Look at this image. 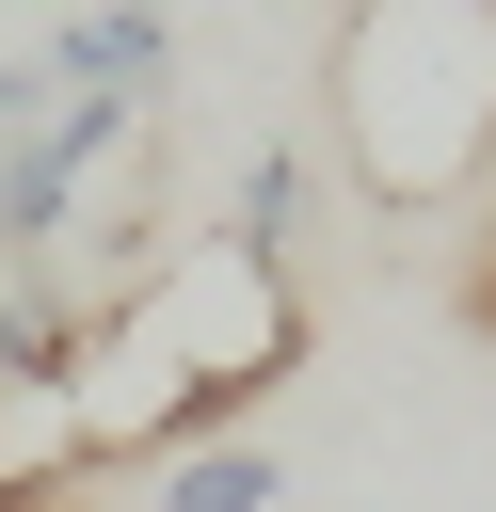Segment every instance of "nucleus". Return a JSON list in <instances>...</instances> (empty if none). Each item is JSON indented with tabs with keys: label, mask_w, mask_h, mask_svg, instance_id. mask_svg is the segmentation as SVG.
Listing matches in <instances>:
<instances>
[{
	"label": "nucleus",
	"mask_w": 496,
	"mask_h": 512,
	"mask_svg": "<svg viewBox=\"0 0 496 512\" xmlns=\"http://www.w3.org/2000/svg\"><path fill=\"white\" fill-rule=\"evenodd\" d=\"M288 368H304V288H288V256L176 240V256H144V288L96 320V352H80V384H64V464H176V448L240 432Z\"/></svg>",
	"instance_id": "obj_1"
},
{
	"label": "nucleus",
	"mask_w": 496,
	"mask_h": 512,
	"mask_svg": "<svg viewBox=\"0 0 496 512\" xmlns=\"http://www.w3.org/2000/svg\"><path fill=\"white\" fill-rule=\"evenodd\" d=\"M320 112L368 208H464L496 176V0H352Z\"/></svg>",
	"instance_id": "obj_2"
},
{
	"label": "nucleus",
	"mask_w": 496,
	"mask_h": 512,
	"mask_svg": "<svg viewBox=\"0 0 496 512\" xmlns=\"http://www.w3.org/2000/svg\"><path fill=\"white\" fill-rule=\"evenodd\" d=\"M32 64H48V96H128V112H160L176 32H160V0H96V16H64Z\"/></svg>",
	"instance_id": "obj_3"
},
{
	"label": "nucleus",
	"mask_w": 496,
	"mask_h": 512,
	"mask_svg": "<svg viewBox=\"0 0 496 512\" xmlns=\"http://www.w3.org/2000/svg\"><path fill=\"white\" fill-rule=\"evenodd\" d=\"M272 496H288V464H272L256 432H208V448L160 464V512H272Z\"/></svg>",
	"instance_id": "obj_4"
},
{
	"label": "nucleus",
	"mask_w": 496,
	"mask_h": 512,
	"mask_svg": "<svg viewBox=\"0 0 496 512\" xmlns=\"http://www.w3.org/2000/svg\"><path fill=\"white\" fill-rule=\"evenodd\" d=\"M304 192H320V160H304V144H256L208 240H240V256H288V224H304Z\"/></svg>",
	"instance_id": "obj_5"
},
{
	"label": "nucleus",
	"mask_w": 496,
	"mask_h": 512,
	"mask_svg": "<svg viewBox=\"0 0 496 512\" xmlns=\"http://www.w3.org/2000/svg\"><path fill=\"white\" fill-rule=\"evenodd\" d=\"M32 112H48V64H0V144H16Z\"/></svg>",
	"instance_id": "obj_6"
}]
</instances>
